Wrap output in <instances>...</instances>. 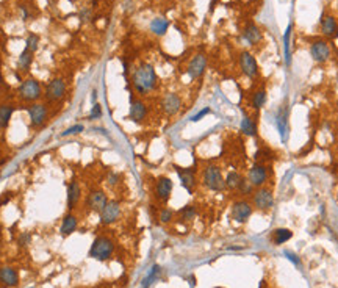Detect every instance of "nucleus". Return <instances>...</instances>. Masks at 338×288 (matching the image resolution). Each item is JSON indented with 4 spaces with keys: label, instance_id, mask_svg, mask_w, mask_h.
I'll return each instance as SVG.
<instances>
[{
    "label": "nucleus",
    "instance_id": "obj_35",
    "mask_svg": "<svg viewBox=\"0 0 338 288\" xmlns=\"http://www.w3.org/2000/svg\"><path fill=\"white\" fill-rule=\"evenodd\" d=\"M254 190H256V188H254V186L249 183V180L244 177L243 182H241V185H239V188H238V193H239V196L246 197V196H252Z\"/></svg>",
    "mask_w": 338,
    "mask_h": 288
},
{
    "label": "nucleus",
    "instance_id": "obj_31",
    "mask_svg": "<svg viewBox=\"0 0 338 288\" xmlns=\"http://www.w3.org/2000/svg\"><path fill=\"white\" fill-rule=\"evenodd\" d=\"M293 237V232L290 229H276L274 232H273V241H274V244H284V243H287L290 238Z\"/></svg>",
    "mask_w": 338,
    "mask_h": 288
},
{
    "label": "nucleus",
    "instance_id": "obj_28",
    "mask_svg": "<svg viewBox=\"0 0 338 288\" xmlns=\"http://www.w3.org/2000/svg\"><path fill=\"white\" fill-rule=\"evenodd\" d=\"M169 28V22L164 18H155L150 22V32L157 36H164Z\"/></svg>",
    "mask_w": 338,
    "mask_h": 288
},
{
    "label": "nucleus",
    "instance_id": "obj_42",
    "mask_svg": "<svg viewBox=\"0 0 338 288\" xmlns=\"http://www.w3.org/2000/svg\"><path fill=\"white\" fill-rule=\"evenodd\" d=\"M19 10H21V18H22V21H28L30 19V11H28V7L27 5H21L19 7Z\"/></svg>",
    "mask_w": 338,
    "mask_h": 288
},
{
    "label": "nucleus",
    "instance_id": "obj_44",
    "mask_svg": "<svg viewBox=\"0 0 338 288\" xmlns=\"http://www.w3.org/2000/svg\"><path fill=\"white\" fill-rule=\"evenodd\" d=\"M90 18H91V11H90V10H81V13H80V19H81L83 22H88Z\"/></svg>",
    "mask_w": 338,
    "mask_h": 288
},
{
    "label": "nucleus",
    "instance_id": "obj_24",
    "mask_svg": "<svg viewBox=\"0 0 338 288\" xmlns=\"http://www.w3.org/2000/svg\"><path fill=\"white\" fill-rule=\"evenodd\" d=\"M239 130L243 132V135L246 136H250V138H256L259 135V125H257V121L250 118V116H244L241 119V124H239Z\"/></svg>",
    "mask_w": 338,
    "mask_h": 288
},
{
    "label": "nucleus",
    "instance_id": "obj_20",
    "mask_svg": "<svg viewBox=\"0 0 338 288\" xmlns=\"http://www.w3.org/2000/svg\"><path fill=\"white\" fill-rule=\"evenodd\" d=\"M78 227V218L74 211H67L63 220H61V227H60V234L63 237H69L72 235Z\"/></svg>",
    "mask_w": 338,
    "mask_h": 288
},
{
    "label": "nucleus",
    "instance_id": "obj_25",
    "mask_svg": "<svg viewBox=\"0 0 338 288\" xmlns=\"http://www.w3.org/2000/svg\"><path fill=\"white\" fill-rule=\"evenodd\" d=\"M14 111H16V105L14 104H0V130H5L10 125Z\"/></svg>",
    "mask_w": 338,
    "mask_h": 288
},
{
    "label": "nucleus",
    "instance_id": "obj_45",
    "mask_svg": "<svg viewBox=\"0 0 338 288\" xmlns=\"http://www.w3.org/2000/svg\"><path fill=\"white\" fill-rule=\"evenodd\" d=\"M5 85V80H4V76H2V70H0V88Z\"/></svg>",
    "mask_w": 338,
    "mask_h": 288
},
{
    "label": "nucleus",
    "instance_id": "obj_38",
    "mask_svg": "<svg viewBox=\"0 0 338 288\" xmlns=\"http://www.w3.org/2000/svg\"><path fill=\"white\" fill-rule=\"evenodd\" d=\"M119 182H121V176L118 174V172H115V171H110L108 174H107V185L108 186H116V185H119Z\"/></svg>",
    "mask_w": 338,
    "mask_h": 288
},
{
    "label": "nucleus",
    "instance_id": "obj_23",
    "mask_svg": "<svg viewBox=\"0 0 338 288\" xmlns=\"http://www.w3.org/2000/svg\"><path fill=\"white\" fill-rule=\"evenodd\" d=\"M243 38L247 41V44L250 46H256L259 42L263 39V35H262V30L254 24V22H247L244 30H243Z\"/></svg>",
    "mask_w": 338,
    "mask_h": 288
},
{
    "label": "nucleus",
    "instance_id": "obj_15",
    "mask_svg": "<svg viewBox=\"0 0 338 288\" xmlns=\"http://www.w3.org/2000/svg\"><path fill=\"white\" fill-rule=\"evenodd\" d=\"M81 194H83L81 185L78 183V180L72 179L67 183V188H66V207L69 211H74L77 208V205L81 200Z\"/></svg>",
    "mask_w": 338,
    "mask_h": 288
},
{
    "label": "nucleus",
    "instance_id": "obj_3",
    "mask_svg": "<svg viewBox=\"0 0 338 288\" xmlns=\"http://www.w3.org/2000/svg\"><path fill=\"white\" fill-rule=\"evenodd\" d=\"M18 97L25 104L39 102V100L44 97V91H42L41 82L33 77H28V79L22 80L18 88Z\"/></svg>",
    "mask_w": 338,
    "mask_h": 288
},
{
    "label": "nucleus",
    "instance_id": "obj_10",
    "mask_svg": "<svg viewBox=\"0 0 338 288\" xmlns=\"http://www.w3.org/2000/svg\"><path fill=\"white\" fill-rule=\"evenodd\" d=\"M121 213H122V207H121V202L116 199H108L107 205L104 207V210L99 213L101 216V224L102 226H111L115 224L119 218H121Z\"/></svg>",
    "mask_w": 338,
    "mask_h": 288
},
{
    "label": "nucleus",
    "instance_id": "obj_32",
    "mask_svg": "<svg viewBox=\"0 0 338 288\" xmlns=\"http://www.w3.org/2000/svg\"><path fill=\"white\" fill-rule=\"evenodd\" d=\"M287 118H288L287 110H282L276 118V122H277V127H279V132H280L282 138H285V133H287Z\"/></svg>",
    "mask_w": 338,
    "mask_h": 288
},
{
    "label": "nucleus",
    "instance_id": "obj_46",
    "mask_svg": "<svg viewBox=\"0 0 338 288\" xmlns=\"http://www.w3.org/2000/svg\"><path fill=\"white\" fill-rule=\"evenodd\" d=\"M96 99H97V91L94 90L93 91V104H96Z\"/></svg>",
    "mask_w": 338,
    "mask_h": 288
},
{
    "label": "nucleus",
    "instance_id": "obj_30",
    "mask_svg": "<svg viewBox=\"0 0 338 288\" xmlns=\"http://www.w3.org/2000/svg\"><path fill=\"white\" fill-rule=\"evenodd\" d=\"M196 214H197V210H196V207L194 205H185V207H182L179 211H177V216H179V220L180 221H183V223H188V221H193L194 218H196Z\"/></svg>",
    "mask_w": 338,
    "mask_h": 288
},
{
    "label": "nucleus",
    "instance_id": "obj_4",
    "mask_svg": "<svg viewBox=\"0 0 338 288\" xmlns=\"http://www.w3.org/2000/svg\"><path fill=\"white\" fill-rule=\"evenodd\" d=\"M202 185L213 193L225 191V180L218 165H207L202 171Z\"/></svg>",
    "mask_w": 338,
    "mask_h": 288
},
{
    "label": "nucleus",
    "instance_id": "obj_9",
    "mask_svg": "<svg viewBox=\"0 0 338 288\" xmlns=\"http://www.w3.org/2000/svg\"><path fill=\"white\" fill-rule=\"evenodd\" d=\"M252 211H254V207H252V204L249 202L247 199H238V200H235V202L232 204L230 216H232V220L235 223L244 224L250 218Z\"/></svg>",
    "mask_w": 338,
    "mask_h": 288
},
{
    "label": "nucleus",
    "instance_id": "obj_17",
    "mask_svg": "<svg viewBox=\"0 0 338 288\" xmlns=\"http://www.w3.org/2000/svg\"><path fill=\"white\" fill-rule=\"evenodd\" d=\"M207 63H208L207 61V56L204 53L194 55L193 58H191V61L188 63V66H187V74H188V77L191 80L201 79L204 76L205 69H207Z\"/></svg>",
    "mask_w": 338,
    "mask_h": 288
},
{
    "label": "nucleus",
    "instance_id": "obj_2",
    "mask_svg": "<svg viewBox=\"0 0 338 288\" xmlns=\"http://www.w3.org/2000/svg\"><path fill=\"white\" fill-rule=\"evenodd\" d=\"M115 254V241L107 235H99L94 238L88 255L97 262H107Z\"/></svg>",
    "mask_w": 338,
    "mask_h": 288
},
{
    "label": "nucleus",
    "instance_id": "obj_21",
    "mask_svg": "<svg viewBox=\"0 0 338 288\" xmlns=\"http://www.w3.org/2000/svg\"><path fill=\"white\" fill-rule=\"evenodd\" d=\"M19 283V272L11 266H2L0 268V285L7 288L18 286Z\"/></svg>",
    "mask_w": 338,
    "mask_h": 288
},
{
    "label": "nucleus",
    "instance_id": "obj_34",
    "mask_svg": "<svg viewBox=\"0 0 338 288\" xmlns=\"http://www.w3.org/2000/svg\"><path fill=\"white\" fill-rule=\"evenodd\" d=\"M39 47V36L36 33H28L27 39H25V49H28L30 52H36Z\"/></svg>",
    "mask_w": 338,
    "mask_h": 288
},
{
    "label": "nucleus",
    "instance_id": "obj_37",
    "mask_svg": "<svg viewBox=\"0 0 338 288\" xmlns=\"http://www.w3.org/2000/svg\"><path fill=\"white\" fill-rule=\"evenodd\" d=\"M81 132H84V125H83V124H75V125H72V127L66 128V130L61 133V136L66 138V136H70V135H78V133H81Z\"/></svg>",
    "mask_w": 338,
    "mask_h": 288
},
{
    "label": "nucleus",
    "instance_id": "obj_14",
    "mask_svg": "<svg viewBox=\"0 0 338 288\" xmlns=\"http://www.w3.org/2000/svg\"><path fill=\"white\" fill-rule=\"evenodd\" d=\"M180 185L185 188L190 194L194 193L196 186H197V179H196V169L194 168H180V166H174Z\"/></svg>",
    "mask_w": 338,
    "mask_h": 288
},
{
    "label": "nucleus",
    "instance_id": "obj_8",
    "mask_svg": "<svg viewBox=\"0 0 338 288\" xmlns=\"http://www.w3.org/2000/svg\"><path fill=\"white\" fill-rule=\"evenodd\" d=\"M246 179L249 180V183L254 186V188H260V186H265V183L270 179V168H268L265 163H254L249 171Z\"/></svg>",
    "mask_w": 338,
    "mask_h": 288
},
{
    "label": "nucleus",
    "instance_id": "obj_39",
    "mask_svg": "<svg viewBox=\"0 0 338 288\" xmlns=\"http://www.w3.org/2000/svg\"><path fill=\"white\" fill-rule=\"evenodd\" d=\"M158 272H160V266H153V268H152V271L149 272V276L143 280V288H147V286L152 283V280L158 276Z\"/></svg>",
    "mask_w": 338,
    "mask_h": 288
},
{
    "label": "nucleus",
    "instance_id": "obj_7",
    "mask_svg": "<svg viewBox=\"0 0 338 288\" xmlns=\"http://www.w3.org/2000/svg\"><path fill=\"white\" fill-rule=\"evenodd\" d=\"M274 205V196L273 191L266 186L256 188L252 193V207L260 211H270Z\"/></svg>",
    "mask_w": 338,
    "mask_h": 288
},
{
    "label": "nucleus",
    "instance_id": "obj_11",
    "mask_svg": "<svg viewBox=\"0 0 338 288\" xmlns=\"http://www.w3.org/2000/svg\"><path fill=\"white\" fill-rule=\"evenodd\" d=\"M239 67H241V72L250 80H256L259 77V64L256 56H254L250 52L244 50L239 53Z\"/></svg>",
    "mask_w": 338,
    "mask_h": 288
},
{
    "label": "nucleus",
    "instance_id": "obj_13",
    "mask_svg": "<svg viewBox=\"0 0 338 288\" xmlns=\"http://www.w3.org/2000/svg\"><path fill=\"white\" fill-rule=\"evenodd\" d=\"M173 190H174L173 180L166 176H160L153 186V196L157 200H160V202H167L173 194Z\"/></svg>",
    "mask_w": 338,
    "mask_h": 288
},
{
    "label": "nucleus",
    "instance_id": "obj_19",
    "mask_svg": "<svg viewBox=\"0 0 338 288\" xmlns=\"http://www.w3.org/2000/svg\"><path fill=\"white\" fill-rule=\"evenodd\" d=\"M160 107L166 116H176L182 108V97L176 93L164 94L160 102Z\"/></svg>",
    "mask_w": 338,
    "mask_h": 288
},
{
    "label": "nucleus",
    "instance_id": "obj_43",
    "mask_svg": "<svg viewBox=\"0 0 338 288\" xmlns=\"http://www.w3.org/2000/svg\"><path fill=\"white\" fill-rule=\"evenodd\" d=\"M285 255H287V258L288 260H291L294 265H301V260L298 258V255H296L294 252H290V251H285Z\"/></svg>",
    "mask_w": 338,
    "mask_h": 288
},
{
    "label": "nucleus",
    "instance_id": "obj_29",
    "mask_svg": "<svg viewBox=\"0 0 338 288\" xmlns=\"http://www.w3.org/2000/svg\"><path fill=\"white\" fill-rule=\"evenodd\" d=\"M266 100H268L266 91H265V90H259V91L254 93L252 97H250V107H252L254 110H256V111H259L260 108L265 107Z\"/></svg>",
    "mask_w": 338,
    "mask_h": 288
},
{
    "label": "nucleus",
    "instance_id": "obj_22",
    "mask_svg": "<svg viewBox=\"0 0 338 288\" xmlns=\"http://www.w3.org/2000/svg\"><path fill=\"white\" fill-rule=\"evenodd\" d=\"M319 30L326 38L335 39L338 36V22H336V19L333 16H322L321 24H319Z\"/></svg>",
    "mask_w": 338,
    "mask_h": 288
},
{
    "label": "nucleus",
    "instance_id": "obj_6",
    "mask_svg": "<svg viewBox=\"0 0 338 288\" xmlns=\"http://www.w3.org/2000/svg\"><path fill=\"white\" fill-rule=\"evenodd\" d=\"M66 93H67L66 82L61 77H55L46 86L44 99L47 100L49 104H55V102H60V100L66 96Z\"/></svg>",
    "mask_w": 338,
    "mask_h": 288
},
{
    "label": "nucleus",
    "instance_id": "obj_12",
    "mask_svg": "<svg viewBox=\"0 0 338 288\" xmlns=\"http://www.w3.org/2000/svg\"><path fill=\"white\" fill-rule=\"evenodd\" d=\"M310 55H312V58H313L315 63H326L330 58L332 49H330L327 41L316 39V41L312 42V44H310Z\"/></svg>",
    "mask_w": 338,
    "mask_h": 288
},
{
    "label": "nucleus",
    "instance_id": "obj_16",
    "mask_svg": "<svg viewBox=\"0 0 338 288\" xmlns=\"http://www.w3.org/2000/svg\"><path fill=\"white\" fill-rule=\"evenodd\" d=\"M147 105L141 99H135L130 96V108H129V119L135 124H143L147 118Z\"/></svg>",
    "mask_w": 338,
    "mask_h": 288
},
{
    "label": "nucleus",
    "instance_id": "obj_5",
    "mask_svg": "<svg viewBox=\"0 0 338 288\" xmlns=\"http://www.w3.org/2000/svg\"><path fill=\"white\" fill-rule=\"evenodd\" d=\"M24 110L28 114V119H30V127L32 128H41L47 122L49 118V108L46 104L42 102H35V104H28L27 107H24Z\"/></svg>",
    "mask_w": 338,
    "mask_h": 288
},
{
    "label": "nucleus",
    "instance_id": "obj_26",
    "mask_svg": "<svg viewBox=\"0 0 338 288\" xmlns=\"http://www.w3.org/2000/svg\"><path fill=\"white\" fill-rule=\"evenodd\" d=\"M243 179L244 177L239 174L238 171H229L227 176L224 177V180H225V190H229V191H238V188H239V185H241Z\"/></svg>",
    "mask_w": 338,
    "mask_h": 288
},
{
    "label": "nucleus",
    "instance_id": "obj_27",
    "mask_svg": "<svg viewBox=\"0 0 338 288\" xmlns=\"http://www.w3.org/2000/svg\"><path fill=\"white\" fill-rule=\"evenodd\" d=\"M33 58H35V53L30 52L28 49H24L21 52V55H19V58H18V69L21 72H25V74H27V72L30 70V67H32Z\"/></svg>",
    "mask_w": 338,
    "mask_h": 288
},
{
    "label": "nucleus",
    "instance_id": "obj_18",
    "mask_svg": "<svg viewBox=\"0 0 338 288\" xmlns=\"http://www.w3.org/2000/svg\"><path fill=\"white\" fill-rule=\"evenodd\" d=\"M108 202V196L104 190H91L87 196V207L88 210L91 211H96V213H101L104 210V207L107 205Z\"/></svg>",
    "mask_w": 338,
    "mask_h": 288
},
{
    "label": "nucleus",
    "instance_id": "obj_36",
    "mask_svg": "<svg viewBox=\"0 0 338 288\" xmlns=\"http://www.w3.org/2000/svg\"><path fill=\"white\" fill-rule=\"evenodd\" d=\"M102 114H104V111H102V105L96 102V104H93V107H91V111H90L88 119H90V121H97V119H101V118H102Z\"/></svg>",
    "mask_w": 338,
    "mask_h": 288
},
{
    "label": "nucleus",
    "instance_id": "obj_41",
    "mask_svg": "<svg viewBox=\"0 0 338 288\" xmlns=\"http://www.w3.org/2000/svg\"><path fill=\"white\" fill-rule=\"evenodd\" d=\"M210 113H211V110H210L208 107H205L204 110H201V111L197 113V114H194V116L191 118V121H193V122H197V121H201V119H202L204 116H207V114H210Z\"/></svg>",
    "mask_w": 338,
    "mask_h": 288
},
{
    "label": "nucleus",
    "instance_id": "obj_1",
    "mask_svg": "<svg viewBox=\"0 0 338 288\" xmlns=\"http://www.w3.org/2000/svg\"><path fill=\"white\" fill-rule=\"evenodd\" d=\"M130 83L133 86V91L139 96H147L152 93L158 85V77L153 66L150 63H139L130 77Z\"/></svg>",
    "mask_w": 338,
    "mask_h": 288
},
{
    "label": "nucleus",
    "instance_id": "obj_40",
    "mask_svg": "<svg viewBox=\"0 0 338 288\" xmlns=\"http://www.w3.org/2000/svg\"><path fill=\"white\" fill-rule=\"evenodd\" d=\"M30 243H32V235L28 234V232H22V234L19 235V238H18V244H19L21 248H27Z\"/></svg>",
    "mask_w": 338,
    "mask_h": 288
},
{
    "label": "nucleus",
    "instance_id": "obj_33",
    "mask_svg": "<svg viewBox=\"0 0 338 288\" xmlns=\"http://www.w3.org/2000/svg\"><path fill=\"white\" fill-rule=\"evenodd\" d=\"M176 216V211L173 208H167V207H163L160 211H158V220L161 224H169Z\"/></svg>",
    "mask_w": 338,
    "mask_h": 288
}]
</instances>
